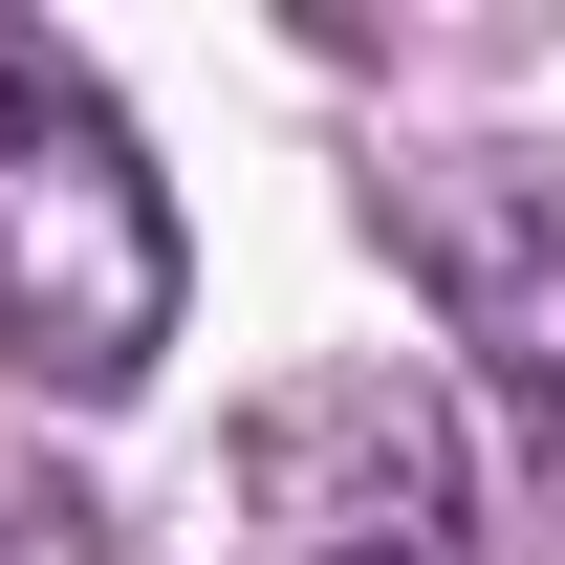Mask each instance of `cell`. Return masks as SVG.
Segmentation results:
<instances>
[{
    "label": "cell",
    "mask_w": 565,
    "mask_h": 565,
    "mask_svg": "<svg viewBox=\"0 0 565 565\" xmlns=\"http://www.w3.org/2000/svg\"><path fill=\"white\" fill-rule=\"evenodd\" d=\"M217 544L239 565H479V435L414 349L282 370L239 457H217Z\"/></svg>",
    "instance_id": "obj_2"
},
{
    "label": "cell",
    "mask_w": 565,
    "mask_h": 565,
    "mask_svg": "<svg viewBox=\"0 0 565 565\" xmlns=\"http://www.w3.org/2000/svg\"><path fill=\"white\" fill-rule=\"evenodd\" d=\"M370 239H392V282H414L435 327L500 370V414L565 435V152H392L370 174Z\"/></svg>",
    "instance_id": "obj_3"
},
{
    "label": "cell",
    "mask_w": 565,
    "mask_h": 565,
    "mask_svg": "<svg viewBox=\"0 0 565 565\" xmlns=\"http://www.w3.org/2000/svg\"><path fill=\"white\" fill-rule=\"evenodd\" d=\"M152 349H174V196H152L131 109L44 22H0V392L131 414Z\"/></svg>",
    "instance_id": "obj_1"
}]
</instances>
